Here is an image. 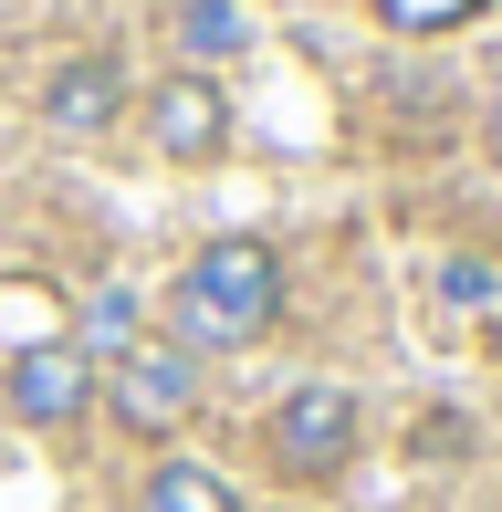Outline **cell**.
<instances>
[{
    "instance_id": "cell-1",
    "label": "cell",
    "mask_w": 502,
    "mask_h": 512,
    "mask_svg": "<svg viewBox=\"0 0 502 512\" xmlns=\"http://www.w3.org/2000/svg\"><path fill=\"white\" fill-rule=\"evenodd\" d=\"M272 314H283V251L251 230L210 241L178 272V345H251Z\"/></svg>"
},
{
    "instance_id": "cell-2",
    "label": "cell",
    "mask_w": 502,
    "mask_h": 512,
    "mask_svg": "<svg viewBox=\"0 0 502 512\" xmlns=\"http://www.w3.org/2000/svg\"><path fill=\"white\" fill-rule=\"evenodd\" d=\"M105 408H116L136 439H168L178 418L199 408V366H189V345H126V356L105 366Z\"/></svg>"
},
{
    "instance_id": "cell-3",
    "label": "cell",
    "mask_w": 502,
    "mask_h": 512,
    "mask_svg": "<svg viewBox=\"0 0 502 512\" xmlns=\"http://www.w3.org/2000/svg\"><path fill=\"white\" fill-rule=\"evenodd\" d=\"M272 460H283L293 481H335V471L356 460V398H346V387H325V377L293 387V398L272 408Z\"/></svg>"
},
{
    "instance_id": "cell-4",
    "label": "cell",
    "mask_w": 502,
    "mask_h": 512,
    "mask_svg": "<svg viewBox=\"0 0 502 512\" xmlns=\"http://www.w3.org/2000/svg\"><path fill=\"white\" fill-rule=\"evenodd\" d=\"M84 408H95V356H84L74 335L11 356V418L21 429H63V418H84Z\"/></svg>"
},
{
    "instance_id": "cell-5",
    "label": "cell",
    "mask_w": 502,
    "mask_h": 512,
    "mask_svg": "<svg viewBox=\"0 0 502 512\" xmlns=\"http://www.w3.org/2000/svg\"><path fill=\"white\" fill-rule=\"evenodd\" d=\"M147 136H157V157H178V168L220 157V147H231V105H220V84L210 74H168L147 95Z\"/></svg>"
},
{
    "instance_id": "cell-6",
    "label": "cell",
    "mask_w": 502,
    "mask_h": 512,
    "mask_svg": "<svg viewBox=\"0 0 502 512\" xmlns=\"http://www.w3.org/2000/svg\"><path fill=\"white\" fill-rule=\"evenodd\" d=\"M116 105H126V63H116V53H74L53 84H42V115H53L63 136H105V126H116Z\"/></svg>"
},
{
    "instance_id": "cell-7",
    "label": "cell",
    "mask_w": 502,
    "mask_h": 512,
    "mask_svg": "<svg viewBox=\"0 0 502 512\" xmlns=\"http://www.w3.org/2000/svg\"><path fill=\"white\" fill-rule=\"evenodd\" d=\"M136 512H241V492H231L220 471H199V460H157Z\"/></svg>"
},
{
    "instance_id": "cell-8",
    "label": "cell",
    "mask_w": 502,
    "mask_h": 512,
    "mask_svg": "<svg viewBox=\"0 0 502 512\" xmlns=\"http://www.w3.org/2000/svg\"><path fill=\"white\" fill-rule=\"evenodd\" d=\"M241 11L231 0H178V53H199V63H220V53H241Z\"/></svg>"
},
{
    "instance_id": "cell-9",
    "label": "cell",
    "mask_w": 502,
    "mask_h": 512,
    "mask_svg": "<svg viewBox=\"0 0 502 512\" xmlns=\"http://www.w3.org/2000/svg\"><path fill=\"white\" fill-rule=\"evenodd\" d=\"M377 11H387V32H461L482 0H377Z\"/></svg>"
},
{
    "instance_id": "cell-10",
    "label": "cell",
    "mask_w": 502,
    "mask_h": 512,
    "mask_svg": "<svg viewBox=\"0 0 502 512\" xmlns=\"http://www.w3.org/2000/svg\"><path fill=\"white\" fill-rule=\"evenodd\" d=\"M482 147L502 157V84H492V115H482Z\"/></svg>"
}]
</instances>
